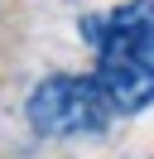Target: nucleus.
Segmentation results:
<instances>
[{
	"label": "nucleus",
	"instance_id": "obj_1",
	"mask_svg": "<svg viewBox=\"0 0 154 159\" xmlns=\"http://www.w3.org/2000/svg\"><path fill=\"white\" fill-rule=\"evenodd\" d=\"M82 39L96 48V82L116 116L144 111L154 101V0L82 15Z\"/></svg>",
	"mask_w": 154,
	"mask_h": 159
},
{
	"label": "nucleus",
	"instance_id": "obj_2",
	"mask_svg": "<svg viewBox=\"0 0 154 159\" xmlns=\"http://www.w3.org/2000/svg\"><path fill=\"white\" fill-rule=\"evenodd\" d=\"M29 125L38 135H96L106 120L116 116V106L106 101L101 82L77 77V72H53L29 92Z\"/></svg>",
	"mask_w": 154,
	"mask_h": 159
}]
</instances>
